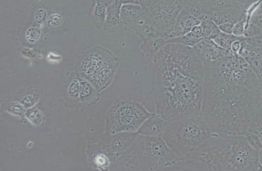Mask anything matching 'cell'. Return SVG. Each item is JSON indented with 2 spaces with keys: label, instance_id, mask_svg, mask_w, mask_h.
<instances>
[{
  "label": "cell",
  "instance_id": "43",
  "mask_svg": "<svg viewBox=\"0 0 262 171\" xmlns=\"http://www.w3.org/2000/svg\"><path fill=\"white\" fill-rule=\"evenodd\" d=\"M182 2H183L184 3V2H186V1H188V0H181Z\"/></svg>",
  "mask_w": 262,
  "mask_h": 171
},
{
  "label": "cell",
  "instance_id": "27",
  "mask_svg": "<svg viewBox=\"0 0 262 171\" xmlns=\"http://www.w3.org/2000/svg\"><path fill=\"white\" fill-rule=\"evenodd\" d=\"M246 139H247L249 144L253 147L254 149L258 151L262 147V144L258 135L254 133H247L245 135Z\"/></svg>",
  "mask_w": 262,
  "mask_h": 171
},
{
  "label": "cell",
  "instance_id": "32",
  "mask_svg": "<svg viewBox=\"0 0 262 171\" xmlns=\"http://www.w3.org/2000/svg\"><path fill=\"white\" fill-rule=\"evenodd\" d=\"M246 20H243L234 25L232 34L237 37L244 36Z\"/></svg>",
  "mask_w": 262,
  "mask_h": 171
},
{
  "label": "cell",
  "instance_id": "17",
  "mask_svg": "<svg viewBox=\"0 0 262 171\" xmlns=\"http://www.w3.org/2000/svg\"><path fill=\"white\" fill-rule=\"evenodd\" d=\"M201 25L203 29V39L213 40L221 33L219 26L212 20V18H208L202 21Z\"/></svg>",
  "mask_w": 262,
  "mask_h": 171
},
{
  "label": "cell",
  "instance_id": "37",
  "mask_svg": "<svg viewBox=\"0 0 262 171\" xmlns=\"http://www.w3.org/2000/svg\"><path fill=\"white\" fill-rule=\"evenodd\" d=\"M106 163L107 159L104 155L100 154V155L98 156L97 158H96V163L100 166V167L106 165Z\"/></svg>",
  "mask_w": 262,
  "mask_h": 171
},
{
  "label": "cell",
  "instance_id": "26",
  "mask_svg": "<svg viewBox=\"0 0 262 171\" xmlns=\"http://www.w3.org/2000/svg\"><path fill=\"white\" fill-rule=\"evenodd\" d=\"M7 111L15 116H22L25 114V107L24 105L18 102H11L7 107Z\"/></svg>",
  "mask_w": 262,
  "mask_h": 171
},
{
  "label": "cell",
  "instance_id": "10",
  "mask_svg": "<svg viewBox=\"0 0 262 171\" xmlns=\"http://www.w3.org/2000/svg\"><path fill=\"white\" fill-rule=\"evenodd\" d=\"M120 23L127 29L135 32L139 28L149 23L147 8L131 4L121 5Z\"/></svg>",
  "mask_w": 262,
  "mask_h": 171
},
{
  "label": "cell",
  "instance_id": "13",
  "mask_svg": "<svg viewBox=\"0 0 262 171\" xmlns=\"http://www.w3.org/2000/svg\"><path fill=\"white\" fill-rule=\"evenodd\" d=\"M211 18L217 26L231 23L235 25L240 21L247 20V12L238 8L213 11Z\"/></svg>",
  "mask_w": 262,
  "mask_h": 171
},
{
  "label": "cell",
  "instance_id": "29",
  "mask_svg": "<svg viewBox=\"0 0 262 171\" xmlns=\"http://www.w3.org/2000/svg\"><path fill=\"white\" fill-rule=\"evenodd\" d=\"M80 93V80L74 79L71 82L69 87V93L72 97L77 98Z\"/></svg>",
  "mask_w": 262,
  "mask_h": 171
},
{
  "label": "cell",
  "instance_id": "41",
  "mask_svg": "<svg viewBox=\"0 0 262 171\" xmlns=\"http://www.w3.org/2000/svg\"><path fill=\"white\" fill-rule=\"evenodd\" d=\"M257 135H258L259 139H260L261 142V144H262V131H259V132Z\"/></svg>",
  "mask_w": 262,
  "mask_h": 171
},
{
  "label": "cell",
  "instance_id": "5",
  "mask_svg": "<svg viewBox=\"0 0 262 171\" xmlns=\"http://www.w3.org/2000/svg\"><path fill=\"white\" fill-rule=\"evenodd\" d=\"M212 133L200 114L170 122L162 138L175 154L184 158L207 144Z\"/></svg>",
  "mask_w": 262,
  "mask_h": 171
},
{
  "label": "cell",
  "instance_id": "40",
  "mask_svg": "<svg viewBox=\"0 0 262 171\" xmlns=\"http://www.w3.org/2000/svg\"><path fill=\"white\" fill-rule=\"evenodd\" d=\"M258 152V162L259 166L262 167V147L260 149H259Z\"/></svg>",
  "mask_w": 262,
  "mask_h": 171
},
{
  "label": "cell",
  "instance_id": "7",
  "mask_svg": "<svg viewBox=\"0 0 262 171\" xmlns=\"http://www.w3.org/2000/svg\"><path fill=\"white\" fill-rule=\"evenodd\" d=\"M152 114L135 100H122L111 110L107 128L112 133H137Z\"/></svg>",
  "mask_w": 262,
  "mask_h": 171
},
{
  "label": "cell",
  "instance_id": "8",
  "mask_svg": "<svg viewBox=\"0 0 262 171\" xmlns=\"http://www.w3.org/2000/svg\"><path fill=\"white\" fill-rule=\"evenodd\" d=\"M183 8L184 2L181 0H154L147 8L149 22L163 36L174 27L177 16Z\"/></svg>",
  "mask_w": 262,
  "mask_h": 171
},
{
  "label": "cell",
  "instance_id": "28",
  "mask_svg": "<svg viewBox=\"0 0 262 171\" xmlns=\"http://www.w3.org/2000/svg\"><path fill=\"white\" fill-rule=\"evenodd\" d=\"M244 39L250 46L262 49V34L252 37H245Z\"/></svg>",
  "mask_w": 262,
  "mask_h": 171
},
{
  "label": "cell",
  "instance_id": "36",
  "mask_svg": "<svg viewBox=\"0 0 262 171\" xmlns=\"http://www.w3.org/2000/svg\"><path fill=\"white\" fill-rule=\"evenodd\" d=\"M233 27L234 25L231 23H226V24L219 26L221 31L227 34H232Z\"/></svg>",
  "mask_w": 262,
  "mask_h": 171
},
{
  "label": "cell",
  "instance_id": "25",
  "mask_svg": "<svg viewBox=\"0 0 262 171\" xmlns=\"http://www.w3.org/2000/svg\"><path fill=\"white\" fill-rule=\"evenodd\" d=\"M63 22V17L61 14L53 13L49 15L46 20L47 26L50 29H55L60 27Z\"/></svg>",
  "mask_w": 262,
  "mask_h": 171
},
{
  "label": "cell",
  "instance_id": "31",
  "mask_svg": "<svg viewBox=\"0 0 262 171\" xmlns=\"http://www.w3.org/2000/svg\"><path fill=\"white\" fill-rule=\"evenodd\" d=\"M48 11L43 8H39L37 9L34 16V21L37 24L41 25L46 22L48 17Z\"/></svg>",
  "mask_w": 262,
  "mask_h": 171
},
{
  "label": "cell",
  "instance_id": "42",
  "mask_svg": "<svg viewBox=\"0 0 262 171\" xmlns=\"http://www.w3.org/2000/svg\"><path fill=\"white\" fill-rule=\"evenodd\" d=\"M259 93H260V95L262 98V83H259Z\"/></svg>",
  "mask_w": 262,
  "mask_h": 171
},
{
  "label": "cell",
  "instance_id": "21",
  "mask_svg": "<svg viewBox=\"0 0 262 171\" xmlns=\"http://www.w3.org/2000/svg\"><path fill=\"white\" fill-rule=\"evenodd\" d=\"M26 117L28 120L33 125L36 126H41L44 121L43 114L40 110L36 108H30L26 111Z\"/></svg>",
  "mask_w": 262,
  "mask_h": 171
},
{
  "label": "cell",
  "instance_id": "24",
  "mask_svg": "<svg viewBox=\"0 0 262 171\" xmlns=\"http://www.w3.org/2000/svg\"><path fill=\"white\" fill-rule=\"evenodd\" d=\"M41 36V30L37 27H30L26 32L25 37L29 44H35L39 40Z\"/></svg>",
  "mask_w": 262,
  "mask_h": 171
},
{
  "label": "cell",
  "instance_id": "23",
  "mask_svg": "<svg viewBox=\"0 0 262 171\" xmlns=\"http://www.w3.org/2000/svg\"><path fill=\"white\" fill-rule=\"evenodd\" d=\"M95 89L92 84L86 81V79H81L80 80V93H79V98L82 101H86L93 97L94 94Z\"/></svg>",
  "mask_w": 262,
  "mask_h": 171
},
{
  "label": "cell",
  "instance_id": "38",
  "mask_svg": "<svg viewBox=\"0 0 262 171\" xmlns=\"http://www.w3.org/2000/svg\"><path fill=\"white\" fill-rule=\"evenodd\" d=\"M262 15V0L259 1L258 6H257V8L255 9L253 14H252V15Z\"/></svg>",
  "mask_w": 262,
  "mask_h": 171
},
{
  "label": "cell",
  "instance_id": "39",
  "mask_svg": "<svg viewBox=\"0 0 262 171\" xmlns=\"http://www.w3.org/2000/svg\"><path fill=\"white\" fill-rule=\"evenodd\" d=\"M116 1H117V0H97V2L104 5L106 8L107 7L111 6L112 4H114Z\"/></svg>",
  "mask_w": 262,
  "mask_h": 171
},
{
  "label": "cell",
  "instance_id": "16",
  "mask_svg": "<svg viewBox=\"0 0 262 171\" xmlns=\"http://www.w3.org/2000/svg\"><path fill=\"white\" fill-rule=\"evenodd\" d=\"M122 4L117 0L114 4L106 8V20L105 24L109 26H116L120 24V11Z\"/></svg>",
  "mask_w": 262,
  "mask_h": 171
},
{
  "label": "cell",
  "instance_id": "11",
  "mask_svg": "<svg viewBox=\"0 0 262 171\" xmlns=\"http://www.w3.org/2000/svg\"><path fill=\"white\" fill-rule=\"evenodd\" d=\"M201 21L191 15L186 8H184L178 15L176 23L172 29L164 34L166 40L175 38L188 34L194 27L200 25Z\"/></svg>",
  "mask_w": 262,
  "mask_h": 171
},
{
  "label": "cell",
  "instance_id": "33",
  "mask_svg": "<svg viewBox=\"0 0 262 171\" xmlns=\"http://www.w3.org/2000/svg\"><path fill=\"white\" fill-rule=\"evenodd\" d=\"M37 97L34 94H29L25 95L21 100V104L24 105L25 108H32L33 105L37 102Z\"/></svg>",
  "mask_w": 262,
  "mask_h": 171
},
{
  "label": "cell",
  "instance_id": "34",
  "mask_svg": "<svg viewBox=\"0 0 262 171\" xmlns=\"http://www.w3.org/2000/svg\"><path fill=\"white\" fill-rule=\"evenodd\" d=\"M121 4H131L139 5V6L148 8L151 6L154 0H119Z\"/></svg>",
  "mask_w": 262,
  "mask_h": 171
},
{
  "label": "cell",
  "instance_id": "35",
  "mask_svg": "<svg viewBox=\"0 0 262 171\" xmlns=\"http://www.w3.org/2000/svg\"><path fill=\"white\" fill-rule=\"evenodd\" d=\"M250 23L256 26L262 34V15H252Z\"/></svg>",
  "mask_w": 262,
  "mask_h": 171
},
{
  "label": "cell",
  "instance_id": "12",
  "mask_svg": "<svg viewBox=\"0 0 262 171\" xmlns=\"http://www.w3.org/2000/svg\"><path fill=\"white\" fill-rule=\"evenodd\" d=\"M169 122L155 112L144 121L138 134L147 137H163Z\"/></svg>",
  "mask_w": 262,
  "mask_h": 171
},
{
  "label": "cell",
  "instance_id": "18",
  "mask_svg": "<svg viewBox=\"0 0 262 171\" xmlns=\"http://www.w3.org/2000/svg\"><path fill=\"white\" fill-rule=\"evenodd\" d=\"M203 39L202 37L198 36V35L194 34L193 32L190 31L188 34L184 35V36L168 39L167 42V43L182 44V45L190 47V48H193L194 46L200 43Z\"/></svg>",
  "mask_w": 262,
  "mask_h": 171
},
{
  "label": "cell",
  "instance_id": "6",
  "mask_svg": "<svg viewBox=\"0 0 262 171\" xmlns=\"http://www.w3.org/2000/svg\"><path fill=\"white\" fill-rule=\"evenodd\" d=\"M118 65L113 55L98 48L86 54L79 64V72L97 90H101L111 83Z\"/></svg>",
  "mask_w": 262,
  "mask_h": 171
},
{
  "label": "cell",
  "instance_id": "14",
  "mask_svg": "<svg viewBox=\"0 0 262 171\" xmlns=\"http://www.w3.org/2000/svg\"><path fill=\"white\" fill-rule=\"evenodd\" d=\"M184 8H186L201 22L208 18H211L212 10L208 0H188L184 3Z\"/></svg>",
  "mask_w": 262,
  "mask_h": 171
},
{
  "label": "cell",
  "instance_id": "20",
  "mask_svg": "<svg viewBox=\"0 0 262 171\" xmlns=\"http://www.w3.org/2000/svg\"><path fill=\"white\" fill-rule=\"evenodd\" d=\"M238 37L234 36L233 34H227L225 33L222 32L217 36L216 38L213 39V41L221 48L226 50H231V47L234 41L238 38Z\"/></svg>",
  "mask_w": 262,
  "mask_h": 171
},
{
  "label": "cell",
  "instance_id": "3",
  "mask_svg": "<svg viewBox=\"0 0 262 171\" xmlns=\"http://www.w3.org/2000/svg\"><path fill=\"white\" fill-rule=\"evenodd\" d=\"M201 156L207 171H257L260 167L258 152L245 135L212 133Z\"/></svg>",
  "mask_w": 262,
  "mask_h": 171
},
{
  "label": "cell",
  "instance_id": "22",
  "mask_svg": "<svg viewBox=\"0 0 262 171\" xmlns=\"http://www.w3.org/2000/svg\"><path fill=\"white\" fill-rule=\"evenodd\" d=\"M210 8L213 11L224 9L237 8L233 0H208Z\"/></svg>",
  "mask_w": 262,
  "mask_h": 171
},
{
  "label": "cell",
  "instance_id": "19",
  "mask_svg": "<svg viewBox=\"0 0 262 171\" xmlns=\"http://www.w3.org/2000/svg\"><path fill=\"white\" fill-rule=\"evenodd\" d=\"M106 15V7L100 2L96 4L94 11H93V19L96 26L101 27L105 24Z\"/></svg>",
  "mask_w": 262,
  "mask_h": 171
},
{
  "label": "cell",
  "instance_id": "30",
  "mask_svg": "<svg viewBox=\"0 0 262 171\" xmlns=\"http://www.w3.org/2000/svg\"><path fill=\"white\" fill-rule=\"evenodd\" d=\"M233 1L237 5L238 8L247 12L249 8L258 2L259 0H233Z\"/></svg>",
  "mask_w": 262,
  "mask_h": 171
},
{
  "label": "cell",
  "instance_id": "9",
  "mask_svg": "<svg viewBox=\"0 0 262 171\" xmlns=\"http://www.w3.org/2000/svg\"><path fill=\"white\" fill-rule=\"evenodd\" d=\"M193 49L203 65L215 64L224 58L235 54L231 50H226L221 48L212 39H203Z\"/></svg>",
  "mask_w": 262,
  "mask_h": 171
},
{
  "label": "cell",
  "instance_id": "15",
  "mask_svg": "<svg viewBox=\"0 0 262 171\" xmlns=\"http://www.w3.org/2000/svg\"><path fill=\"white\" fill-rule=\"evenodd\" d=\"M167 43V40L163 35H159V36L145 39L142 44L141 49L146 55L153 59V58Z\"/></svg>",
  "mask_w": 262,
  "mask_h": 171
},
{
  "label": "cell",
  "instance_id": "2",
  "mask_svg": "<svg viewBox=\"0 0 262 171\" xmlns=\"http://www.w3.org/2000/svg\"><path fill=\"white\" fill-rule=\"evenodd\" d=\"M152 60L156 113L169 123L201 114L205 68L193 49L167 43Z\"/></svg>",
  "mask_w": 262,
  "mask_h": 171
},
{
  "label": "cell",
  "instance_id": "1",
  "mask_svg": "<svg viewBox=\"0 0 262 171\" xmlns=\"http://www.w3.org/2000/svg\"><path fill=\"white\" fill-rule=\"evenodd\" d=\"M201 115L212 133L245 135L262 102L258 78L237 55L204 65Z\"/></svg>",
  "mask_w": 262,
  "mask_h": 171
},
{
  "label": "cell",
  "instance_id": "4",
  "mask_svg": "<svg viewBox=\"0 0 262 171\" xmlns=\"http://www.w3.org/2000/svg\"><path fill=\"white\" fill-rule=\"evenodd\" d=\"M126 168L133 170H177L182 161L162 137L139 135L124 157Z\"/></svg>",
  "mask_w": 262,
  "mask_h": 171
}]
</instances>
